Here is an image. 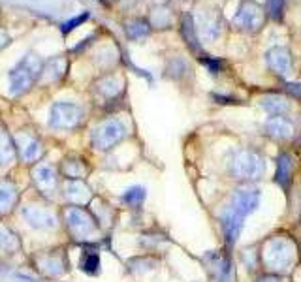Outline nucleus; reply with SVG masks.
I'll list each match as a JSON object with an SVG mask.
<instances>
[{
    "mask_svg": "<svg viewBox=\"0 0 301 282\" xmlns=\"http://www.w3.org/2000/svg\"><path fill=\"white\" fill-rule=\"evenodd\" d=\"M234 21L239 26L247 28V30H256V28H260V25H262L263 21L262 8L258 4H254V2H243Z\"/></svg>",
    "mask_w": 301,
    "mask_h": 282,
    "instance_id": "20e7f679",
    "label": "nucleus"
},
{
    "mask_svg": "<svg viewBox=\"0 0 301 282\" xmlns=\"http://www.w3.org/2000/svg\"><path fill=\"white\" fill-rule=\"evenodd\" d=\"M241 228H243V217L230 209L222 217V230L230 243H236L237 241V237L241 233Z\"/></svg>",
    "mask_w": 301,
    "mask_h": 282,
    "instance_id": "6e6552de",
    "label": "nucleus"
},
{
    "mask_svg": "<svg viewBox=\"0 0 301 282\" xmlns=\"http://www.w3.org/2000/svg\"><path fill=\"white\" fill-rule=\"evenodd\" d=\"M262 105L267 113H271L275 117H282L290 109L288 102L284 98H281V96H265L262 100Z\"/></svg>",
    "mask_w": 301,
    "mask_h": 282,
    "instance_id": "f8f14e48",
    "label": "nucleus"
},
{
    "mask_svg": "<svg viewBox=\"0 0 301 282\" xmlns=\"http://www.w3.org/2000/svg\"><path fill=\"white\" fill-rule=\"evenodd\" d=\"M145 198V190L143 188H140V186H134V188H130L128 192L122 196V200L128 203V205H140L141 201H143Z\"/></svg>",
    "mask_w": 301,
    "mask_h": 282,
    "instance_id": "f3484780",
    "label": "nucleus"
},
{
    "mask_svg": "<svg viewBox=\"0 0 301 282\" xmlns=\"http://www.w3.org/2000/svg\"><path fill=\"white\" fill-rule=\"evenodd\" d=\"M68 220H70L72 230L79 233V235H83V233L92 230V220L87 217V213L83 209H72L70 215H68Z\"/></svg>",
    "mask_w": 301,
    "mask_h": 282,
    "instance_id": "9b49d317",
    "label": "nucleus"
},
{
    "mask_svg": "<svg viewBox=\"0 0 301 282\" xmlns=\"http://www.w3.org/2000/svg\"><path fill=\"white\" fill-rule=\"evenodd\" d=\"M265 171V162L258 153L243 149L230 160V173L237 179H260Z\"/></svg>",
    "mask_w": 301,
    "mask_h": 282,
    "instance_id": "f257e3e1",
    "label": "nucleus"
},
{
    "mask_svg": "<svg viewBox=\"0 0 301 282\" xmlns=\"http://www.w3.org/2000/svg\"><path fill=\"white\" fill-rule=\"evenodd\" d=\"M34 179L41 188H53L55 186V173H53L51 167H40Z\"/></svg>",
    "mask_w": 301,
    "mask_h": 282,
    "instance_id": "2eb2a0df",
    "label": "nucleus"
},
{
    "mask_svg": "<svg viewBox=\"0 0 301 282\" xmlns=\"http://www.w3.org/2000/svg\"><path fill=\"white\" fill-rule=\"evenodd\" d=\"M209 262H211V269L215 271V277L219 281H224L228 277V273H230V262L224 256H221V254H213L209 258Z\"/></svg>",
    "mask_w": 301,
    "mask_h": 282,
    "instance_id": "4468645a",
    "label": "nucleus"
},
{
    "mask_svg": "<svg viewBox=\"0 0 301 282\" xmlns=\"http://www.w3.org/2000/svg\"><path fill=\"white\" fill-rule=\"evenodd\" d=\"M269 12L275 19H279L282 13V0H269Z\"/></svg>",
    "mask_w": 301,
    "mask_h": 282,
    "instance_id": "6ab92c4d",
    "label": "nucleus"
},
{
    "mask_svg": "<svg viewBox=\"0 0 301 282\" xmlns=\"http://www.w3.org/2000/svg\"><path fill=\"white\" fill-rule=\"evenodd\" d=\"M292 169H294V162H292V156L290 154H281L279 160H277V182L286 188L290 184L292 179Z\"/></svg>",
    "mask_w": 301,
    "mask_h": 282,
    "instance_id": "9d476101",
    "label": "nucleus"
},
{
    "mask_svg": "<svg viewBox=\"0 0 301 282\" xmlns=\"http://www.w3.org/2000/svg\"><path fill=\"white\" fill-rule=\"evenodd\" d=\"M85 19H89V13H87V12L83 13V15H79V17H74V19H70L68 23H64V25H62V34H68V32H72V30H74L76 26L81 25Z\"/></svg>",
    "mask_w": 301,
    "mask_h": 282,
    "instance_id": "a211bd4d",
    "label": "nucleus"
},
{
    "mask_svg": "<svg viewBox=\"0 0 301 282\" xmlns=\"http://www.w3.org/2000/svg\"><path fill=\"white\" fill-rule=\"evenodd\" d=\"M122 138H124V128H122V124L111 121V122L102 124L100 128L92 134V143H94L98 149H109V147H113L115 143H119Z\"/></svg>",
    "mask_w": 301,
    "mask_h": 282,
    "instance_id": "7ed1b4c3",
    "label": "nucleus"
},
{
    "mask_svg": "<svg viewBox=\"0 0 301 282\" xmlns=\"http://www.w3.org/2000/svg\"><path fill=\"white\" fill-rule=\"evenodd\" d=\"M265 130H267L269 136H273L277 140H286V138L292 136V132H294L292 124H290L284 117H273V119H269L265 122Z\"/></svg>",
    "mask_w": 301,
    "mask_h": 282,
    "instance_id": "1a4fd4ad",
    "label": "nucleus"
},
{
    "mask_svg": "<svg viewBox=\"0 0 301 282\" xmlns=\"http://www.w3.org/2000/svg\"><path fill=\"white\" fill-rule=\"evenodd\" d=\"M15 188H13L10 182H0V213L4 211H10L12 205L15 203Z\"/></svg>",
    "mask_w": 301,
    "mask_h": 282,
    "instance_id": "ddd939ff",
    "label": "nucleus"
},
{
    "mask_svg": "<svg viewBox=\"0 0 301 282\" xmlns=\"http://www.w3.org/2000/svg\"><path fill=\"white\" fill-rule=\"evenodd\" d=\"M258 205H260V192H256V190H237L232 196V205H230V209L245 218L252 211H256Z\"/></svg>",
    "mask_w": 301,
    "mask_h": 282,
    "instance_id": "39448f33",
    "label": "nucleus"
},
{
    "mask_svg": "<svg viewBox=\"0 0 301 282\" xmlns=\"http://www.w3.org/2000/svg\"><path fill=\"white\" fill-rule=\"evenodd\" d=\"M267 64L273 72L281 74V76H288L290 70H292L290 55L282 47H273V49L267 51Z\"/></svg>",
    "mask_w": 301,
    "mask_h": 282,
    "instance_id": "0eeeda50",
    "label": "nucleus"
},
{
    "mask_svg": "<svg viewBox=\"0 0 301 282\" xmlns=\"http://www.w3.org/2000/svg\"><path fill=\"white\" fill-rule=\"evenodd\" d=\"M57 107H59L62 113H60V115H59V113H51L53 126H59V128H72V126H76L79 121H81V111H79L76 105H70V103H57Z\"/></svg>",
    "mask_w": 301,
    "mask_h": 282,
    "instance_id": "423d86ee",
    "label": "nucleus"
},
{
    "mask_svg": "<svg viewBox=\"0 0 301 282\" xmlns=\"http://www.w3.org/2000/svg\"><path fill=\"white\" fill-rule=\"evenodd\" d=\"M256 282H282V279L277 277V275H263V277H260Z\"/></svg>",
    "mask_w": 301,
    "mask_h": 282,
    "instance_id": "aec40b11",
    "label": "nucleus"
},
{
    "mask_svg": "<svg viewBox=\"0 0 301 282\" xmlns=\"http://www.w3.org/2000/svg\"><path fill=\"white\" fill-rule=\"evenodd\" d=\"M81 269L89 275H94L100 269V258L98 254H83V260H81Z\"/></svg>",
    "mask_w": 301,
    "mask_h": 282,
    "instance_id": "dca6fc26",
    "label": "nucleus"
},
{
    "mask_svg": "<svg viewBox=\"0 0 301 282\" xmlns=\"http://www.w3.org/2000/svg\"><path fill=\"white\" fill-rule=\"evenodd\" d=\"M203 64L209 66L213 74H217V72H219V62H213V60H209V59H203Z\"/></svg>",
    "mask_w": 301,
    "mask_h": 282,
    "instance_id": "412c9836",
    "label": "nucleus"
},
{
    "mask_svg": "<svg viewBox=\"0 0 301 282\" xmlns=\"http://www.w3.org/2000/svg\"><path fill=\"white\" fill-rule=\"evenodd\" d=\"M263 260L275 267V269H281V267H286L290 262H292V244L284 239H275L267 244V248L263 250Z\"/></svg>",
    "mask_w": 301,
    "mask_h": 282,
    "instance_id": "f03ea898",
    "label": "nucleus"
}]
</instances>
